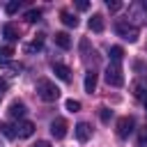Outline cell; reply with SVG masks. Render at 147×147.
Wrapping results in <instances>:
<instances>
[{
	"label": "cell",
	"mask_w": 147,
	"mask_h": 147,
	"mask_svg": "<svg viewBox=\"0 0 147 147\" xmlns=\"http://www.w3.org/2000/svg\"><path fill=\"white\" fill-rule=\"evenodd\" d=\"M76 7H78L80 11H85V9L90 7V2H85V0H78V2H76Z\"/></svg>",
	"instance_id": "26"
},
{
	"label": "cell",
	"mask_w": 147,
	"mask_h": 147,
	"mask_svg": "<svg viewBox=\"0 0 147 147\" xmlns=\"http://www.w3.org/2000/svg\"><path fill=\"white\" fill-rule=\"evenodd\" d=\"M2 34H5L9 41H16V39H18V28H16L14 23H5V25H2Z\"/></svg>",
	"instance_id": "10"
},
{
	"label": "cell",
	"mask_w": 147,
	"mask_h": 147,
	"mask_svg": "<svg viewBox=\"0 0 147 147\" xmlns=\"http://www.w3.org/2000/svg\"><path fill=\"white\" fill-rule=\"evenodd\" d=\"M74 133H76V138H78L80 142H87V140L92 138V126H90L87 122H78L76 129H74Z\"/></svg>",
	"instance_id": "6"
},
{
	"label": "cell",
	"mask_w": 147,
	"mask_h": 147,
	"mask_svg": "<svg viewBox=\"0 0 147 147\" xmlns=\"http://www.w3.org/2000/svg\"><path fill=\"white\" fill-rule=\"evenodd\" d=\"M11 55H14V48H11L9 44H7V46H2V48H0V64H9Z\"/></svg>",
	"instance_id": "15"
},
{
	"label": "cell",
	"mask_w": 147,
	"mask_h": 147,
	"mask_svg": "<svg viewBox=\"0 0 147 147\" xmlns=\"http://www.w3.org/2000/svg\"><path fill=\"white\" fill-rule=\"evenodd\" d=\"M106 5H108V9H110V11H117V9L122 7V2H119V0H108Z\"/></svg>",
	"instance_id": "25"
},
{
	"label": "cell",
	"mask_w": 147,
	"mask_h": 147,
	"mask_svg": "<svg viewBox=\"0 0 147 147\" xmlns=\"http://www.w3.org/2000/svg\"><path fill=\"white\" fill-rule=\"evenodd\" d=\"M133 117H122L119 122H117V136L119 138H129L131 133H133Z\"/></svg>",
	"instance_id": "4"
},
{
	"label": "cell",
	"mask_w": 147,
	"mask_h": 147,
	"mask_svg": "<svg viewBox=\"0 0 147 147\" xmlns=\"http://www.w3.org/2000/svg\"><path fill=\"white\" fill-rule=\"evenodd\" d=\"M67 129H69V126H67V119H62V117H57V119L51 122V133H53L57 140L67 136Z\"/></svg>",
	"instance_id": "5"
},
{
	"label": "cell",
	"mask_w": 147,
	"mask_h": 147,
	"mask_svg": "<svg viewBox=\"0 0 147 147\" xmlns=\"http://www.w3.org/2000/svg\"><path fill=\"white\" fill-rule=\"evenodd\" d=\"M115 30H117V34H119L122 39H126V41H131V44L138 39V28L131 25V23H126V21H117V23H115Z\"/></svg>",
	"instance_id": "3"
},
{
	"label": "cell",
	"mask_w": 147,
	"mask_h": 147,
	"mask_svg": "<svg viewBox=\"0 0 147 147\" xmlns=\"http://www.w3.org/2000/svg\"><path fill=\"white\" fill-rule=\"evenodd\" d=\"M55 44L67 51V48H71V37H69L67 32H57V34H55Z\"/></svg>",
	"instance_id": "11"
},
{
	"label": "cell",
	"mask_w": 147,
	"mask_h": 147,
	"mask_svg": "<svg viewBox=\"0 0 147 147\" xmlns=\"http://www.w3.org/2000/svg\"><path fill=\"white\" fill-rule=\"evenodd\" d=\"M5 87H7V83H5L2 78H0V90H5Z\"/></svg>",
	"instance_id": "28"
},
{
	"label": "cell",
	"mask_w": 147,
	"mask_h": 147,
	"mask_svg": "<svg viewBox=\"0 0 147 147\" xmlns=\"http://www.w3.org/2000/svg\"><path fill=\"white\" fill-rule=\"evenodd\" d=\"M41 46H44V34H37V37L32 39V44L25 46V51H28V53H32V51H41Z\"/></svg>",
	"instance_id": "17"
},
{
	"label": "cell",
	"mask_w": 147,
	"mask_h": 147,
	"mask_svg": "<svg viewBox=\"0 0 147 147\" xmlns=\"http://www.w3.org/2000/svg\"><path fill=\"white\" fill-rule=\"evenodd\" d=\"M90 30H94V32H103V16H101V14H94V16L90 18Z\"/></svg>",
	"instance_id": "14"
},
{
	"label": "cell",
	"mask_w": 147,
	"mask_h": 147,
	"mask_svg": "<svg viewBox=\"0 0 147 147\" xmlns=\"http://www.w3.org/2000/svg\"><path fill=\"white\" fill-rule=\"evenodd\" d=\"M67 110H71V113H76V110H80V101H76V99H67Z\"/></svg>",
	"instance_id": "24"
},
{
	"label": "cell",
	"mask_w": 147,
	"mask_h": 147,
	"mask_svg": "<svg viewBox=\"0 0 147 147\" xmlns=\"http://www.w3.org/2000/svg\"><path fill=\"white\" fill-rule=\"evenodd\" d=\"M136 147H147V124L140 129V133H138V145Z\"/></svg>",
	"instance_id": "21"
},
{
	"label": "cell",
	"mask_w": 147,
	"mask_h": 147,
	"mask_svg": "<svg viewBox=\"0 0 147 147\" xmlns=\"http://www.w3.org/2000/svg\"><path fill=\"white\" fill-rule=\"evenodd\" d=\"M133 94H136L138 99H147V85H145V83H138V85L133 87Z\"/></svg>",
	"instance_id": "19"
},
{
	"label": "cell",
	"mask_w": 147,
	"mask_h": 147,
	"mask_svg": "<svg viewBox=\"0 0 147 147\" xmlns=\"http://www.w3.org/2000/svg\"><path fill=\"white\" fill-rule=\"evenodd\" d=\"M37 94H39V99L41 101H57V96H60V90L55 87V83L53 80H48V78H41L39 83H37Z\"/></svg>",
	"instance_id": "1"
},
{
	"label": "cell",
	"mask_w": 147,
	"mask_h": 147,
	"mask_svg": "<svg viewBox=\"0 0 147 147\" xmlns=\"http://www.w3.org/2000/svg\"><path fill=\"white\" fill-rule=\"evenodd\" d=\"M106 83L113 85V87L124 85V74H122V67L117 62H110L108 64V69H106Z\"/></svg>",
	"instance_id": "2"
},
{
	"label": "cell",
	"mask_w": 147,
	"mask_h": 147,
	"mask_svg": "<svg viewBox=\"0 0 147 147\" xmlns=\"http://www.w3.org/2000/svg\"><path fill=\"white\" fill-rule=\"evenodd\" d=\"M39 18H41V11H39V9H30V11L25 14V21H28V23H34V21H39Z\"/></svg>",
	"instance_id": "22"
},
{
	"label": "cell",
	"mask_w": 147,
	"mask_h": 147,
	"mask_svg": "<svg viewBox=\"0 0 147 147\" xmlns=\"http://www.w3.org/2000/svg\"><path fill=\"white\" fill-rule=\"evenodd\" d=\"M94 90H96V74H94V71H87V74H85V92L92 94Z\"/></svg>",
	"instance_id": "12"
},
{
	"label": "cell",
	"mask_w": 147,
	"mask_h": 147,
	"mask_svg": "<svg viewBox=\"0 0 147 147\" xmlns=\"http://www.w3.org/2000/svg\"><path fill=\"white\" fill-rule=\"evenodd\" d=\"M145 113H147V99H145Z\"/></svg>",
	"instance_id": "29"
},
{
	"label": "cell",
	"mask_w": 147,
	"mask_h": 147,
	"mask_svg": "<svg viewBox=\"0 0 147 147\" xmlns=\"http://www.w3.org/2000/svg\"><path fill=\"white\" fill-rule=\"evenodd\" d=\"M60 18H62V23H64V25H69V28H76V25H78V18H76L71 11H62V14H60Z\"/></svg>",
	"instance_id": "16"
},
{
	"label": "cell",
	"mask_w": 147,
	"mask_h": 147,
	"mask_svg": "<svg viewBox=\"0 0 147 147\" xmlns=\"http://www.w3.org/2000/svg\"><path fill=\"white\" fill-rule=\"evenodd\" d=\"M0 147H2V145H0Z\"/></svg>",
	"instance_id": "30"
},
{
	"label": "cell",
	"mask_w": 147,
	"mask_h": 147,
	"mask_svg": "<svg viewBox=\"0 0 147 147\" xmlns=\"http://www.w3.org/2000/svg\"><path fill=\"white\" fill-rule=\"evenodd\" d=\"M7 113H9V117H11V119H21V117L25 115V103H23V101H11Z\"/></svg>",
	"instance_id": "8"
},
{
	"label": "cell",
	"mask_w": 147,
	"mask_h": 147,
	"mask_svg": "<svg viewBox=\"0 0 147 147\" xmlns=\"http://www.w3.org/2000/svg\"><path fill=\"white\" fill-rule=\"evenodd\" d=\"M110 117H113V110L106 108V106H101V108H99V119H101V122H110Z\"/></svg>",
	"instance_id": "20"
},
{
	"label": "cell",
	"mask_w": 147,
	"mask_h": 147,
	"mask_svg": "<svg viewBox=\"0 0 147 147\" xmlns=\"http://www.w3.org/2000/svg\"><path fill=\"white\" fill-rule=\"evenodd\" d=\"M0 133L5 136V138H9V140H14L18 133H16V126H11V124H7V122H0Z\"/></svg>",
	"instance_id": "13"
},
{
	"label": "cell",
	"mask_w": 147,
	"mask_h": 147,
	"mask_svg": "<svg viewBox=\"0 0 147 147\" xmlns=\"http://www.w3.org/2000/svg\"><path fill=\"white\" fill-rule=\"evenodd\" d=\"M53 74H55L60 80H64V83H69V80H71V69H69L67 64L55 62V64H53Z\"/></svg>",
	"instance_id": "7"
},
{
	"label": "cell",
	"mask_w": 147,
	"mask_h": 147,
	"mask_svg": "<svg viewBox=\"0 0 147 147\" xmlns=\"http://www.w3.org/2000/svg\"><path fill=\"white\" fill-rule=\"evenodd\" d=\"M18 7H21V2H18V0H11V2H7L5 11H7V14H16V11H18Z\"/></svg>",
	"instance_id": "23"
},
{
	"label": "cell",
	"mask_w": 147,
	"mask_h": 147,
	"mask_svg": "<svg viewBox=\"0 0 147 147\" xmlns=\"http://www.w3.org/2000/svg\"><path fill=\"white\" fill-rule=\"evenodd\" d=\"M32 147H51V142H46V140H39L37 145H32Z\"/></svg>",
	"instance_id": "27"
},
{
	"label": "cell",
	"mask_w": 147,
	"mask_h": 147,
	"mask_svg": "<svg viewBox=\"0 0 147 147\" xmlns=\"http://www.w3.org/2000/svg\"><path fill=\"white\" fill-rule=\"evenodd\" d=\"M108 55H110V60H113V62H119V60L124 57V48H122V46H110Z\"/></svg>",
	"instance_id": "18"
},
{
	"label": "cell",
	"mask_w": 147,
	"mask_h": 147,
	"mask_svg": "<svg viewBox=\"0 0 147 147\" xmlns=\"http://www.w3.org/2000/svg\"><path fill=\"white\" fill-rule=\"evenodd\" d=\"M16 133H18L21 138H30V136L34 133V124L28 122V119H21V122L16 124Z\"/></svg>",
	"instance_id": "9"
}]
</instances>
